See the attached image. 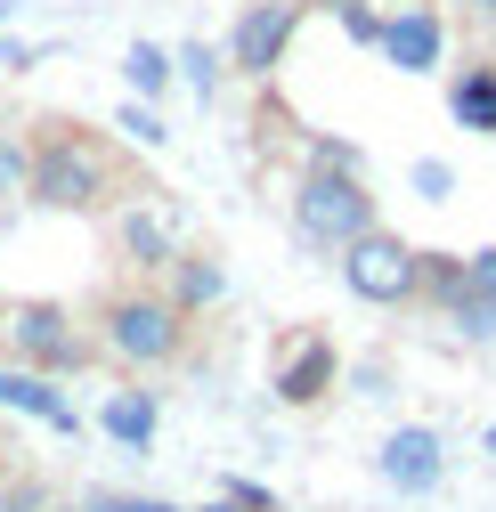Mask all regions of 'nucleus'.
I'll use <instances>...</instances> for the list:
<instances>
[{"instance_id":"aec40b11","label":"nucleus","mask_w":496,"mask_h":512,"mask_svg":"<svg viewBox=\"0 0 496 512\" xmlns=\"http://www.w3.org/2000/svg\"><path fill=\"white\" fill-rule=\"evenodd\" d=\"M326 9L342 17V33H350L358 49H375V33H383V17H375V9H366V0H326Z\"/></svg>"},{"instance_id":"bb28decb","label":"nucleus","mask_w":496,"mask_h":512,"mask_svg":"<svg viewBox=\"0 0 496 512\" xmlns=\"http://www.w3.org/2000/svg\"><path fill=\"white\" fill-rule=\"evenodd\" d=\"M139 512H179V504H139Z\"/></svg>"},{"instance_id":"412c9836","label":"nucleus","mask_w":496,"mask_h":512,"mask_svg":"<svg viewBox=\"0 0 496 512\" xmlns=\"http://www.w3.org/2000/svg\"><path fill=\"white\" fill-rule=\"evenodd\" d=\"M301 163H326V171H366V155L350 147V139H309V155Z\"/></svg>"},{"instance_id":"f8f14e48","label":"nucleus","mask_w":496,"mask_h":512,"mask_svg":"<svg viewBox=\"0 0 496 512\" xmlns=\"http://www.w3.org/2000/svg\"><path fill=\"white\" fill-rule=\"evenodd\" d=\"M114 244L131 252V269H147V277H163V269L179 261V236H171L147 204H122V212H114Z\"/></svg>"},{"instance_id":"6e6552de","label":"nucleus","mask_w":496,"mask_h":512,"mask_svg":"<svg viewBox=\"0 0 496 512\" xmlns=\"http://www.w3.org/2000/svg\"><path fill=\"white\" fill-rule=\"evenodd\" d=\"M375 480L399 488V496H431V488L448 480V447H440V431H431V423H399V431L375 447Z\"/></svg>"},{"instance_id":"1a4fd4ad","label":"nucleus","mask_w":496,"mask_h":512,"mask_svg":"<svg viewBox=\"0 0 496 512\" xmlns=\"http://www.w3.org/2000/svg\"><path fill=\"white\" fill-rule=\"evenodd\" d=\"M334 391V342L326 334H293L285 358H277V399L285 407H318Z\"/></svg>"},{"instance_id":"f3484780","label":"nucleus","mask_w":496,"mask_h":512,"mask_svg":"<svg viewBox=\"0 0 496 512\" xmlns=\"http://www.w3.org/2000/svg\"><path fill=\"white\" fill-rule=\"evenodd\" d=\"M440 309H448V326H456L464 342H488V334H496V301H480V293H472V277H464V293H448Z\"/></svg>"},{"instance_id":"6ab92c4d","label":"nucleus","mask_w":496,"mask_h":512,"mask_svg":"<svg viewBox=\"0 0 496 512\" xmlns=\"http://www.w3.org/2000/svg\"><path fill=\"white\" fill-rule=\"evenodd\" d=\"M220 66H228V49H212V41H188V49H179V74H188V90H196V98H212V90H220Z\"/></svg>"},{"instance_id":"f257e3e1","label":"nucleus","mask_w":496,"mask_h":512,"mask_svg":"<svg viewBox=\"0 0 496 512\" xmlns=\"http://www.w3.org/2000/svg\"><path fill=\"white\" fill-rule=\"evenodd\" d=\"M122 187V155L82 131V122H33V179H25V204H49V212H98L114 204Z\"/></svg>"},{"instance_id":"7ed1b4c3","label":"nucleus","mask_w":496,"mask_h":512,"mask_svg":"<svg viewBox=\"0 0 496 512\" xmlns=\"http://www.w3.org/2000/svg\"><path fill=\"white\" fill-rule=\"evenodd\" d=\"M293 228L318 244V252H342V244H358L366 228H383L366 171H326V163H301V179H293Z\"/></svg>"},{"instance_id":"f03ea898","label":"nucleus","mask_w":496,"mask_h":512,"mask_svg":"<svg viewBox=\"0 0 496 512\" xmlns=\"http://www.w3.org/2000/svg\"><path fill=\"white\" fill-rule=\"evenodd\" d=\"M98 342H106L114 366L155 374V366H171L188 350V317H179V301L155 293V285H122V293L98 301Z\"/></svg>"},{"instance_id":"20e7f679","label":"nucleus","mask_w":496,"mask_h":512,"mask_svg":"<svg viewBox=\"0 0 496 512\" xmlns=\"http://www.w3.org/2000/svg\"><path fill=\"white\" fill-rule=\"evenodd\" d=\"M0 342H9V358L33 366V374H82L98 358V342L74 326V309H57V301H9L0 309Z\"/></svg>"},{"instance_id":"a878e982","label":"nucleus","mask_w":496,"mask_h":512,"mask_svg":"<svg viewBox=\"0 0 496 512\" xmlns=\"http://www.w3.org/2000/svg\"><path fill=\"white\" fill-rule=\"evenodd\" d=\"M9 17H17V0H0V25H9Z\"/></svg>"},{"instance_id":"c85d7f7f","label":"nucleus","mask_w":496,"mask_h":512,"mask_svg":"<svg viewBox=\"0 0 496 512\" xmlns=\"http://www.w3.org/2000/svg\"><path fill=\"white\" fill-rule=\"evenodd\" d=\"M488 456H496V431H488Z\"/></svg>"},{"instance_id":"4468645a","label":"nucleus","mask_w":496,"mask_h":512,"mask_svg":"<svg viewBox=\"0 0 496 512\" xmlns=\"http://www.w3.org/2000/svg\"><path fill=\"white\" fill-rule=\"evenodd\" d=\"M122 82H131V98L163 106V98H171V82H179V57H171L163 41H131V49H122Z\"/></svg>"},{"instance_id":"39448f33","label":"nucleus","mask_w":496,"mask_h":512,"mask_svg":"<svg viewBox=\"0 0 496 512\" xmlns=\"http://www.w3.org/2000/svg\"><path fill=\"white\" fill-rule=\"evenodd\" d=\"M342 285L358 301H375V309H399V301L423 293V252L407 236H391V228H366L358 244H342Z\"/></svg>"},{"instance_id":"5701e85b","label":"nucleus","mask_w":496,"mask_h":512,"mask_svg":"<svg viewBox=\"0 0 496 512\" xmlns=\"http://www.w3.org/2000/svg\"><path fill=\"white\" fill-rule=\"evenodd\" d=\"M464 277H472V293H480V301H496V244H488V252H472Z\"/></svg>"},{"instance_id":"9d476101","label":"nucleus","mask_w":496,"mask_h":512,"mask_svg":"<svg viewBox=\"0 0 496 512\" xmlns=\"http://www.w3.org/2000/svg\"><path fill=\"white\" fill-rule=\"evenodd\" d=\"M98 431L122 447V456H155V439H163V399H155V391H106Z\"/></svg>"},{"instance_id":"423d86ee","label":"nucleus","mask_w":496,"mask_h":512,"mask_svg":"<svg viewBox=\"0 0 496 512\" xmlns=\"http://www.w3.org/2000/svg\"><path fill=\"white\" fill-rule=\"evenodd\" d=\"M309 17V0H236V25H228V66L244 82H269L285 66V49Z\"/></svg>"},{"instance_id":"a211bd4d","label":"nucleus","mask_w":496,"mask_h":512,"mask_svg":"<svg viewBox=\"0 0 496 512\" xmlns=\"http://www.w3.org/2000/svg\"><path fill=\"white\" fill-rule=\"evenodd\" d=\"M25 179H33V139L0 131V204H25Z\"/></svg>"},{"instance_id":"ddd939ff","label":"nucleus","mask_w":496,"mask_h":512,"mask_svg":"<svg viewBox=\"0 0 496 512\" xmlns=\"http://www.w3.org/2000/svg\"><path fill=\"white\" fill-rule=\"evenodd\" d=\"M448 114H456V131L496 139V66H464V74L448 82Z\"/></svg>"},{"instance_id":"2eb2a0df","label":"nucleus","mask_w":496,"mask_h":512,"mask_svg":"<svg viewBox=\"0 0 496 512\" xmlns=\"http://www.w3.org/2000/svg\"><path fill=\"white\" fill-rule=\"evenodd\" d=\"M163 277H171V301H179V317H196V309H220V293H228L220 261H204V252H179V261H171Z\"/></svg>"},{"instance_id":"b1692460","label":"nucleus","mask_w":496,"mask_h":512,"mask_svg":"<svg viewBox=\"0 0 496 512\" xmlns=\"http://www.w3.org/2000/svg\"><path fill=\"white\" fill-rule=\"evenodd\" d=\"M139 504H147V496H90L82 512H139Z\"/></svg>"},{"instance_id":"0eeeda50","label":"nucleus","mask_w":496,"mask_h":512,"mask_svg":"<svg viewBox=\"0 0 496 512\" xmlns=\"http://www.w3.org/2000/svg\"><path fill=\"white\" fill-rule=\"evenodd\" d=\"M375 49L399 74H440L448 66V25H440V9H423V0H399V9H383Z\"/></svg>"},{"instance_id":"9b49d317","label":"nucleus","mask_w":496,"mask_h":512,"mask_svg":"<svg viewBox=\"0 0 496 512\" xmlns=\"http://www.w3.org/2000/svg\"><path fill=\"white\" fill-rule=\"evenodd\" d=\"M0 407H9V415H33V423H49V431H74V423H82L74 399L57 391V374H33V366H0Z\"/></svg>"},{"instance_id":"4be33fe9","label":"nucleus","mask_w":496,"mask_h":512,"mask_svg":"<svg viewBox=\"0 0 496 512\" xmlns=\"http://www.w3.org/2000/svg\"><path fill=\"white\" fill-rule=\"evenodd\" d=\"M407 179H415V196H423V204H448V196H456V171H448V163H415Z\"/></svg>"},{"instance_id":"393cba45","label":"nucleus","mask_w":496,"mask_h":512,"mask_svg":"<svg viewBox=\"0 0 496 512\" xmlns=\"http://www.w3.org/2000/svg\"><path fill=\"white\" fill-rule=\"evenodd\" d=\"M204 512H253V504H236V496H212V504H204Z\"/></svg>"},{"instance_id":"dca6fc26","label":"nucleus","mask_w":496,"mask_h":512,"mask_svg":"<svg viewBox=\"0 0 496 512\" xmlns=\"http://www.w3.org/2000/svg\"><path fill=\"white\" fill-rule=\"evenodd\" d=\"M114 131H122V147H139V155H163V147H171V131H163V114H155L147 98H131V106H114Z\"/></svg>"},{"instance_id":"c756f323","label":"nucleus","mask_w":496,"mask_h":512,"mask_svg":"<svg viewBox=\"0 0 496 512\" xmlns=\"http://www.w3.org/2000/svg\"><path fill=\"white\" fill-rule=\"evenodd\" d=\"M0 309H9V301H0Z\"/></svg>"},{"instance_id":"cd10ccee","label":"nucleus","mask_w":496,"mask_h":512,"mask_svg":"<svg viewBox=\"0 0 496 512\" xmlns=\"http://www.w3.org/2000/svg\"><path fill=\"white\" fill-rule=\"evenodd\" d=\"M472 9H496V0H472Z\"/></svg>"}]
</instances>
